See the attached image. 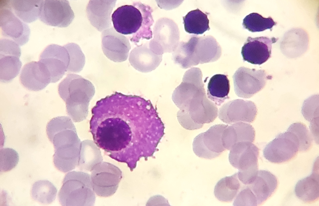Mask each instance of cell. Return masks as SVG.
<instances>
[{
    "instance_id": "obj_15",
    "label": "cell",
    "mask_w": 319,
    "mask_h": 206,
    "mask_svg": "<svg viewBox=\"0 0 319 206\" xmlns=\"http://www.w3.org/2000/svg\"><path fill=\"white\" fill-rule=\"evenodd\" d=\"M75 17L69 1L63 0H42L39 18L46 24L65 27L72 22Z\"/></svg>"
},
{
    "instance_id": "obj_3",
    "label": "cell",
    "mask_w": 319,
    "mask_h": 206,
    "mask_svg": "<svg viewBox=\"0 0 319 206\" xmlns=\"http://www.w3.org/2000/svg\"><path fill=\"white\" fill-rule=\"evenodd\" d=\"M152 12L149 6L139 2L121 6L112 14L114 28L124 35L134 34V38L138 41L141 38L149 39L152 35L151 29L154 22Z\"/></svg>"
},
{
    "instance_id": "obj_37",
    "label": "cell",
    "mask_w": 319,
    "mask_h": 206,
    "mask_svg": "<svg viewBox=\"0 0 319 206\" xmlns=\"http://www.w3.org/2000/svg\"><path fill=\"white\" fill-rule=\"evenodd\" d=\"M17 152L10 148H4L0 151V170L4 172L11 170L16 167L19 162Z\"/></svg>"
},
{
    "instance_id": "obj_10",
    "label": "cell",
    "mask_w": 319,
    "mask_h": 206,
    "mask_svg": "<svg viewBox=\"0 0 319 206\" xmlns=\"http://www.w3.org/2000/svg\"><path fill=\"white\" fill-rule=\"evenodd\" d=\"M81 142L76 133L67 135L58 140L54 145L53 162L60 171L66 173L77 166Z\"/></svg>"
},
{
    "instance_id": "obj_24",
    "label": "cell",
    "mask_w": 319,
    "mask_h": 206,
    "mask_svg": "<svg viewBox=\"0 0 319 206\" xmlns=\"http://www.w3.org/2000/svg\"><path fill=\"white\" fill-rule=\"evenodd\" d=\"M255 131L250 124L242 122L227 125L222 136V141L226 149L230 150L235 144L241 142L253 143L255 139Z\"/></svg>"
},
{
    "instance_id": "obj_6",
    "label": "cell",
    "mask_w": 319,
    "mask_h": 206,
    "mask_svg": "<svg viewBox=\"0 0 319 206\" xmlns=\"http://www.w3.org/2000/svg\"><path fill=\"white\" fill-rule=\"evenodd\" d=\"M90 175L83 171L68 172L58 193L62 206H93L95 200Z\"/></svg>"
},
{
    "instance_id": "obj_26",
    "label": "cell",
    "mask_w": 319,
    "mask_h": 206,
    "mask_svg": "<svg viewBox=\"0 0 319 206\" xmlns=\"http://www.w3.org/2000/svg\"><path fill=\"white\" fill-rule=\"evenodd\" d=\"M14 14L24 22L31 23L39 18L42 0H7Z\"/></svg>"
},
{
    "instance_id": "obj_19",
    "label": "cell",
    "mask_w": 319,
    "mask_h": 206,
    "mask_svg": "<svg viewBox=\"0 0 319 206\" xmlns=\"http://www.w3.org/2000/svg\"><path fill=\"white\" fill-rule=\"evenodd\" d=\"M278 40L274 37H248L242 48L243 60L254 64L264 63L271 57L272 44Z\"/></svg>"
},
{
    "instance_id": "obj_20",
    "label": "cell",
    "mask_w": 319,
    "mask_h": 206,
    "mask_svg": "<svg viewBox=\"0 0 319 206\" xmlns=\"http://www.w3.org/2000/svg\"><path fill=\"white\" fill-rule=\"evenodd\" d=\"M20 78L25 87L34 91L42 90L51 82L49 72L40 61L26 64L22 70Z\"/></svg>"
},
{
    "instance_id": "obj_2",
    "label": "cell",
    "mask_w": 319,
    "mask_h": 206,
    "mask_svg": "<svg viewBox=\"0 0 319 206\" xmlns=\"http://www.w3.org/2000/svg\"><path fill=\"white\" fill-rule=\"evenodd\" d=\"M202 77L200 68H191L185 72L182 82L172 94V99L179 109L178 122L188 130L199 129L218 116L216 105L207 97Z\"/></svg>"
},
{
    "instance_id": "obj_35",
    "label": "cell",
    "mask_w": 319,
    "mask_h": 206,
    "mask_svg": "<svg viewBox=\"0 0 319 206\" xmlns=\"http://www.w3.org/2000/svg\"><path fill=\"white\" fill-rule=\"evenodd\" d=\"M67 49L69 56V63L67 71L78 73L83 69L85 63V57L79 45L70 43L64 46Z\"/></svg>"
},
{
    "instance_id": "obj_22",
    "label": "cell",
    "mask_w": 319,
    "mask_h": 206,
    "mask_svg": "<svg viewBox=\"0 0 319 206\" xmlns=\"http://www.w3.org/2000/svg\"><path fill=\"white\" fill-rule=\"evenodd\" d=\"M162 55L155 54L149 48V44H142L130 52L129 62L136 70L148 73L155 69L162 60Z\"/></svg>"
},
{
    "instance_id": "obj_28",
    "label": "cell",
    "mask_w": 319,
    "mask_h": 206,
    "mask_svg": "<svg viewBox=\"0 0 319 206\" xmlns=\"http://www.w3.org/2000/svg\"><path fill=\"white\" fill-rule=\"evenodd\" d=\"M230 90L229 81L224 74H216L210 79L207 86L208 97L215 104L220 106L228 99Z\"/></svg>"
},
{
    "instance_id": "obj_5",
    "label": "cell",
    "mask_w": 319,
    "mask_h": 206,
    "mask_svg": "<svg viewBox=\"0 0 319 206\" xmlns=\"http://www.w3.org/2000/svg\"><path fill=\"white\" fill-rule=\"evenodd\" d=\"M58 90L66 103L68 115L73 120L85 118L89 102L95 93L92 83L80 75L70 73L59 84Z\"/></svg>"
},
{
    "instance_id": "obj_23",
    "label": "cell",
    "mask_w": 319,
    "mask_h": 206,
    "mask_svg": "<svg viewBox=\"0 0 319 206\" xmlns=\"http://www.w3.org/2000/svg\"><path fill=\"white\" fill-rule=\"evenodd\" d=\"M277 185L275 176L268 171L263 170L258 171L254 180L246 185L253 193L259 205L271 195L276 189Z\"/></svg>"
},
{
    "instance_id": "obj_12",
    "label": "cell",
    "mask_w": 319,
    "mask_h": 206,
    "mask_svg": "<svg viewBox=\"0 0 319 206\" xmlns=\"http://www.w3.org/2000/svg\"><path fill=\"white\" fill-rule=\"evenodd\" d=\"M234 90L239 97L249 98L261 90L270 77L263 69L244 67L239 68L233 77Z\"/></svg>"
},
{
    "instance_id": "obj_13",
    "label": "cell",
    "mask_w": 319,
    "mask_h": 206,
    "mask_svg": "<svg viewBox=\"0 0 319 206\" xmlns=\"http://www.w3.org/2000/svg\"><path fill=\"white\" fill-rule=\"evenodd\" d=\"M298 141L292 132L287 130L279 134L264 147L263 154L269 162L279 163L288 161L299 151Z\"/></svg>"
},
{
    "instance_id": "obj_29",
    "label": "cell",
    "mask_w": 319,
    "mask_h": 206,
    "mask_svg": "<svg viewBox=\"0 0 319 206\" xmlns=\"http://www.w3.org/2000/svg\"><path fill=\"white\" fill-rule=\"evenodd\" d=\"M240 187V180L236 173L218 182L215 187L214 195L221 201L230 202L236 196Z\"/></svg>"
},
{
    "instance_id": "obj_21",
    "label": "cell",
    "mask_w": 319,
    "mask_h": 206,
    "mask_svg": "<svg viewBox=\"0 0 319 206\" xmlns=\"http://www.w3.org/2000/svg\"><path fill=\"white\" fill-rule=\"evenodd\" d=\"M116 0H90L86 12L91 24L100 31L111 26L110 15Z\"/></svg>"
},
{
    "instance_id": "obj_30",
    "label": "cell",
    "mask_w": 319,
    "mask_h": 206,
    "mask_svg": "<svg viewBox=\"0 0 319 206\" xmlns=\"http://www.w3.org/2000/svg\"><path fill=\"white\" fill-rule=\"evenodd\" d=\"M208 14L197 8L191 11L183 17L185 31L190 34H202L210 29Z\"/></svg>"
},
{
    "instance_id": "obj_8",
    "label": "cell",
    "mask_w": 319,
    "mask_h": 206,
    "mask_svg": "<svg viewBox=\"0 0 319 206\" xmlns=\"http://www.w3.org/2000/svg\"><path fill=\"white\" fill-rule=\"evenodd\" d=\"M153 37L149 42L150 49L156 54L173 52L179 43L180 33L176 23L166 17L159 19L153 28Z\"/></svg>"
},
{
    "instance_id": "obj_18",
    "label": "cell",
    "mask_w": 319,
    "mask_h": 206,
    "mask_svg": "<svg viewBox=\"0 0 319 206\" xmlns=\"http://www.w3.org/2000/svg\"><path fill=\"white\" fill-rule=\"evenodd\" d=\"M102 47L105 56L110 60L117 62L126 60L131 49L128 38L116 31L113 27L102 32Z\"/></svg>"
},
{
    "instance_id": "obj_25",
    "label": "cell",
    "mask_w": 319,
    "mask_h": 206,
    "mask_svg": "<svg viewBox=\"0 0 319 206\" xmlns=\"http://www.w3.org/2000/svg\"><path fill=\"white\" fill-rule=\"evenodd\" d=\"M294 191L297 197L305 203L317 200L319 196L318 166H313L312 172L309 176L299 180L295 185Z\"/></svg>"
},
{
    "instance_id": "obj_17",
    "label": "cell",
    "mask_w": 319,
    "mask_h": 206,
    "mask_svg": "<svg viewBox=\"0 0 319 206\" xmlns=\"http://www.w3.org/2000/svg\"><path fill=\"white\" fill-rule=\"evenodd\" d=\"M39 61L46 68L51 75V82L54 83L60 80L67 71L69 56L64 46L52 44L44 50Z\"/></svg>"
},
{
    "instance_id": "obj_33",
    "label": "cell",
    "mask_w": 319,
    "mask_h": 206,
    "mask_svg": "<svg viewBox=\"0 0 319 206\" xmlns=\"http://www.w3.org/2000/svg\"><path fill=\"white\" fill-rule=\"evenodd\" d=\"M277 24L270 16L263 17L257 13H252L247 15L243 19L244 27L251 32L263 31L267 29L271 30Z\"/></svg>"
},
{
    "instance_id": "obj_4",
    "label": "cell",
    "mask_w": 319,
    "mask_h": 206,
    "mask_svg": "<svg viewBox=\"0 0 319 206\" xmlns=\"http://www.w3.org/2000/svg\"><path fill=\"white\" fill-rule=\"evenodd\" d=\"M221 54V48L211 35H192L187 42H179L173 52L175 63L186 69L199 64L217 60Z\"/></svg>"
},
{
    "instance_id": "obj_9",
    "label": "cell",
    "mask_w": 319,
    "mask_h": 206,
    "mask_svg": "<svg viewBox=\"0 0 319 206\" xmlns=\"http://www.w3.org/2000/svg\"><path fill=\"white\" fill-rule=\"evenodd\" d=\"M91 172V183L97 195L105 197L115 193L122 178V172L118 167L109 163L102 162Z\"/></svg>"
},
{
    "instance_id": "obj_27",
    "label": "cell",
    "mask_w": 319,
    "mask_h": 206,
    "mask_svg": "<svg viewBox=\"0 0 319 206\" xmlns=\"http://www.w3.org/2000/svg\"><path fill=\"white\" fill-rule=\"evenodd\" d=\"M102 161L100 150L92 141L85 140L81 143L77 166L80 171H91Z\"/></svg>"
},
{
    "instance_id": "obj_36",
    "label": "cell",
    "mask_w": 319,
    "mask_h": 206,
    "mask_svg": "<svg viewBox=\"0 0 319 206\" xmlns=\"http://www.w3.org/2000/svg\"><path fill=\"white\" fill-rule=\"evenodd\" d=\"M319 96L314 95L306 99L302 108L304 118L310 124L319 123Z\"/></svg>"
},
{
    "instance_id": "obj_34",
    "label": "cell",
    "mask_w": 319,
    "mask_h": 206,
    "mask_svg": "<svg viewBox=\"0 0 319 206\" xmlns=\"http://www.w3.org/2000/svg\"><path fill=\"white\" fill-rule=\"evenodd\" d=\"M287 130L292 132L297 138L299 143V151L306 152L312 145L313 138L306 126L300 122L292 124Z\"/></svg>"
},
{
    "instance_id": "obj_11",
    "label": "cell",
    "mask_w": 319,
    "mask_h": 206,
    "mask_svg": "<svg viewBox=\"0 0 319 206\" xmlns=\"http://www.w3.org/2000/svg\"><path fill=\"white\" fill-rule=\"evenodd\" d=\"M227 125H214L206 131L197 135L194 139L193 149L200 157L211 159L219 156L225 150L222 136Z\"/></svg>"
},
{
    "instance_id": "obj_7",
    "label": "cell",
    "mask_w": 319,
    "mask_h": 206,
    "mask_svg": "<svg viewBox=\"0 0 319 206\" xmlns=\"http://www.w3.org/2000/svg\"><path fill=\"white\" fill-rule=\"evenodd\" d=\"M259 154L258 147L249 142L237 143L230 149L229 162L239 170L238 178L244 185L252 183L257 175Z\"/></svg>"
},
{
    "instance_id": "obj_38",
    "label": "cell",
    "mask_w": 319,
    "mask_h": 206,
    "mask_svg": "<svg viewBox=\"0 0 319 206\" xmlns=\"http://www.w3.org/2000/svg\"><path fill=\"white\" fill-rule=\"evenodd\" d=\"M237 195L234 202V206L258 205L256 198L253 193L247 186L245 185Z\"/></svg>"
},
{
    "instance_id": "obj_1",
    "label": "cell",
    "mask_w": 319,
    "mask_h": 206,
    "mask_svg": "<svg viewBox=\"0 0 319 206\" xmlns=\"http://www.w3.org/2000/svg\"><path fill=\"white\" fill-rule=\"evenodd\" d=\"M150 105L138 98L115 96L99 103L90 121L97 146L131 170L140 158L153 155L164 134V124Z\"/></svg>"
},
{
    "instance_id": "obj_32",
    "label": "cell",
    "mask_w": 319,
    "mask_h": 206,
    "mask_svg": "<svg viewBox=\"0 0 319 206\" xmlns=\"http://www.w3.org/2000/svg\"><path fill=\"white\" fill-rule=\"evenodd\" d=\"M19 57L12 55L0 56V80L8 82L19 74L22 67Z\"/></svg>"
},
{
    "instance_id": "obj_16",
    "label": "cell",
    "mask_w": 319,
    "mask_h": 206,
    "mask_svg": "<svg viewBox=\"0 0 319 206\" xmlns=\"http://www.w3.org/2000/svg\"><path fill=\"white\" fill-rule=\"evenodd\" d=\"M257 110L252 101L238 99L229 101L220 109L218 116L223 122L229 124L238 122H252Z\"/></svg>"
},
{
    "instance_id": "obj_39",
    "label": "cell",
    "mask_w": 319,
    "mask_h": 206,
    "mask_svg": "<svg viewBox=\"0 0 319 206\" xmlns=\"http://www.w3.org/2000/svg\"><path fill=\"white\" fill-rule=\"evenodd\" d=\"M21 50L20 46L13 40L8 39H1L0 56L12 55L20 57Z\"/></svg>"
},
{
    "instance_id": "obj_14",
    "label": "cell",
    "mask_w": 319,
    "mask_h": 206,
    "mask_svg": "<svg viewBox=\"0 0 319 206\" xmlns=\"http://www.w3.org/2000/svg\"><path fill=\"white\" fill-rule=\"evenodd\" d=\"M0 26L2 35L19 46L24 44L29 40V26L14 14L7 0L0 1Z\"/></svg>"
},
{
    "instance_id": "obj_31",
    "label": "cell",
    "mask_w": 319,
    "mask_h": 206,
    "mask_svg": "<svg viewBox=\"0 0 319 206\" xmlns=\"http://www.w3.org/2000/svg\"><path fill=\"white\" fill-rule=\"evenodd\" d=\"M57 190L51 182L46 180H39L33 185L31 195L35 201L44 204H50L55 199Z\"/></svg>"
}]
</instances>
